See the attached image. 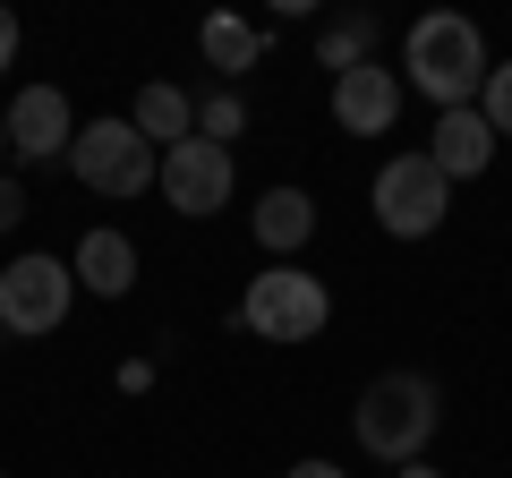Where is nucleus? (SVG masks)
I'll use <instances>...</instances> for the list:
<instances>
[{
	"label": "nucleus",
	"instance_id": "f257e3e1",
	"mask_svg": "<svg viewBox=\"0 0 512 478\" xmlns=\"http://www.w3.org/2000/svg\"><path fill=\"white\" fill-rule=\"evenodd\" d=\"M436 427H444V393H436V376H419V368H384V376H367L359 402H350V436H359V453L384 461V470H410V461H427Z\"/></svg>",
	"mask_w": 512,
	"mask_h": 478
},
{
	"label": "nucleus",
	"instance_id": "f03ea898",
	"mask_svg": "<svg viewBox=\"0 0 512 478\" xmlns=\"http://www.w3.org/2000/svg\"><path fill=\"white\" fill-rule=\"evenodd\" d=\"M487 35H478V18H461V9H427V18H410L402 35V86L427 94L436 111H470L478 86H487Z\"/></svg>",
	"mask_w": 512,
	"mask_h": 478
},
{
	"label": "nucleus",
	"instance_id": "7ed1b4c3",
	"mask_svg": "<svg viewBox=\"0 0 512 478\" xmlns=\"http://www.w3.org/2000/svg\"><path fill=\"white\" fill-rule=\"evenodd\" d=\"M231 325H248L256 342H316V333L333 325V291L325 274H308V265H265V274L248 282V299L231 308Z\"/></svg>",
	"mask_w": 512,
	"mask_h": 478
},
{
	"label": "nucleus",
	"instance_id": "20e7f679",
	"mask_svg": "<svg viewBox=\"0 0 512 478\" xmlns=\"http://www.w3.org/2000/svg\"><path fill=\"white\" fill-rule=\"evenodd\" d=\"M77 308V274L69 257L35 248V257H9L0 265V333H18V342H52Z\"/></svg>",
	"mask_w": 512,
	"mask_h": 478
},
{
	"label": "nucleus",
	"instance_id": "39448f33",
	"mask_svg": "<svg viewBox=\"0 0 512 478\" xmlns=\"http://www.w3.org/2000/svg\"><path fill=\"white\" fill-rule=\"evenodd\" d=\"M69 171L94 188V197L128 205V197H146L154 180H163V154L146 146V137L128 129V120H77V146H69Z\"/></svg>",
	"mask_w": 512,
	"mask_h": 478
},
{
	"label": "nucleus",
	"instance_id": "423d86ee",
	"mask_svg": "<svg viewBox=\"0 0 512 478\" xmlns=\"http://www.w3.org/2000/svg\"><path fill=\"white\" fill-rule=\"evenodd\" d=\"M367 205H376L384 239H436L444 214H453V180H444L427 154H393V163L367 180Z\"/></svg>",
	"mask_w": 512,
	"mask_h": 478
},
{
	"label": "nucleus",
	"instance_id": "0eeeda50",
	"mask_svg": "<svg viewBox=\"0 0 512 478\" xmlns=\"http://www.w3.org/2000/svg\"><path fill=\"white\" fill-rule=\"evenodd\" d=\"M163 205L171 214H188V222H205V214H222V205L239 197V163H231V146H205V137H188V146H171L163 154Z\"/></svg>",
	"mask_w": 512,
	"mask_h": 478
},
{
	"label": "nucleus",
	"instance_id": "6e6552de",
	"mask_svg": "<svg viewBox=\"0 0 512 478\" xmlns=\"http://www.w3.org/2000/svg\"><path fill=\"white\" fill-rule=\"evenodd\" d=\"M325 103H333V129H342V137H393V129H402L410 86H402V69H393V60H367V69L333 77Z\"/></svg>",
	"mask_w": 512,
	"mask_h": 478
},
{
	"label": "nucleus",
	"instance_id": "1a4fd4ad",
	"mask_svg": "<svg viewBox=\"0 0 512 478\" xmlns=\"http://www.w3.org/2000/svg\"><path fill=\"white\" fill-rule=\"evenodd\" d=\"M77 146V111L60 86H18L9 94V154L18 163H69Z\"/></svg>",
	"mask_w": 512,
	"mask_h": 478
},
{
	"label": "nucleus",
	"instance_id": "9d476101",
	"mask_svg": "<svg viewBox=\"0 0 512 478\" xmlns=\"http://www.w3.org/2000/svg\"><path fill=\"white\" fill-rule=\"evenodd\" d=\"M248 231H256V248H265L274 265H299V248L316 239V197H308V188H291V180L265 188V197L248 205Z\"/></svg>",
	"mask_w": 512,
	"mask_h": 478
},
{
	"label": "nucleus",
	"instance_id": "9b49d317",
	"mask_svg": "<svg viewBox=\"0 0 512 478\" xmlns=\"http://www.w3.org/2000/svg\"><path fill=\"white\" fill-rule=\"evenodd\" d=\"M69 274H77V291H94V299H128L137 291V239L103 222V231H86L69 248Z\"/></svg>",
	"mask_w": 512,
	"mask_h": 478
},
{
	"label": "nucleus",
	"instance_id": "f8f14e48",
	"mask_svg": "<svg viewBox=\"0 0 512 478\" xmlns=\"http://www.w3.org/2000/svg\"><path fill=\"white\" fill-rule=\"evenodd\" d=\"M495 146H504V137L487 129V120H478V103L470 111H436V137H427V163L444 171V180H478V171L495 163Z\"/></svg>",
	"mask_w": 512,
	"mask_h": 478
},
{
	"label": "nucleus",
	"instance_id": "ddd939ff",
	"mask_svg": "<svg viewBox=\"0 0 512 478\" xmlns=\"http://www.w3.org/2000/svg\"><path fill=\"white\" fill-rule=\"evenodd\" d=\"M197 52H205V69H214L222 86H239V77H248L256 60L274 52V26H256V18H239V9H214V18L197 26Z\"/></svg>",
	"mask_w": 512,
	"mask_h": 478
},
{
	"label": "nucleus",
	"instance_id": "4468645a",
	"mask_svg": "<svg viewBox=\"0 0 512 478\" xmlns=\"http://www.w3.org/2000/svg\"><path fill=\"white\" fill-rule=\"evenodd\" d=\"M128 129L146 137L154 154L188 146V137H197V94L171 86V77H154V86H137V103H128Z\"/></svg>",
	"mask_w": 512,
	"mask_h": 478
},
{
	"label": "nucleus",
	"instance_id": "2eb2a0df",
	"mask_svg": "<svg viewBox=\"0 0 512 478\" xmlns=\"http://www.w3.org/2000/svg\"><path fill=\"white\" fill-rule=\"evenodd\" d=\"M376 43H384V26L367 18V9H342V18H325V35H316V69L350 77V69H367V60H376Z\"/></svg>",
	"mask_w": 512,
	"mask_h": 478
},
{
	"label": "nucleus",
	"instance_id": "dca6fc26",
	"mask_svg": "<svg viewBox=\"0 0 512 478\" xmlns=\"http://www.w3.org/2000/svg\"><path fill=\"white\" fill-rule=\"evenodd\" d=\"M239 129H248V94H239V86H205L197 94V137H205V146H231Z\"/></svg>",
	"mask_w": 512,
	"mask_h": 478
},
{
	"label": "nucleus",
	"instance_id": "f3484780",
	"mask_svg": "<svg viewBox=\"0 0 512 478\" xmlns=\"http://www.w3.org/2000/svg\"><path fill=\"white\" fill-rule=\"evenodd\" d=\"M478 120H487L495 137H512V60L487 69V86H478Z\"/></svg>",
	"mask_w": 512,
	"mask_h": 478
},
{
	"label": "nucleus",
	"instance_id": "a211bd4d",
	"mask_svg": "<svg viewBox=\"0 0 512 478\" xmlns=\"http://www.w3.org/2000/svg\"><path fill=\"white\" fill-rule=\"evenodd\" d=\"M18 222H26V188H18V180H9V171H0V239L18 231Z\"/></svg>",
	"mask_w": 512,
	"mask_h": 478
},
{
	"label": "nucleus",
	"instance_id": "6ab92c4d",
	"mask_svg": "<svg viewBox=\"0 0 512 478\" xmlns=\"http://www.w3.org/2000/svg\"><path fill=\"white\" fill-rule=\"evenodd\" d=\"M18 69V9H0V77Z\"/></svg>",
	"mask_w": 512,
	"mask_h": 478
},
{
	"label": "nucleus",
	"instance_id": "aec40b11",
	"mask_svg": "<svg viewBox=\"0 0 512 478\" xmlns=\"http://www.w3.org/2000/svg\"><path fill=\"white\" fill-rule=\"evenodd\" d=\"M154 385V359H120V393H146Z\"/></svg>",
	"mask_w": 512,
	"mask_h": 478
},
{
	"label": "nucleus",
	"instance_id": "412c9836",
	"mask_svg": "<svg viewBox=\"0 0 512 478\" xmlns=\"http://www.w3.org/2000/svg\"><path fill=\"white\" fill-rule=\"evenodd\" d=\"M282 478H350V470H342V461H291Z\"/></svg>",
	"mask_w": 512,
	"mask_h": 478
},
{
	"label": "nucleus",
	"instance_id": "4be33fe9",
	"mask_svg": "<svg viewBox=\"0 0 512 478\" xmlns=\"http://www.w3.org/2000/svg\"><path fill=\"white\" fill-rule=\"evenodd\" d=\"M393 478H444V470H436V461H410V470H393Z\"/></svg>",
	"mask_w": 512,
	"mask_h": 478
},
{
	"label": "nucleus",
	"instance_id": "5701e85b",
	"mask_svg": "<svg viewBox=\"0 0 512 478\" xmlns=\"http://www.w3.org/2000/svg\"><path fill=\"white\" fill-rule=\"evenodd\" d=\"M0 163H9V103H0Z\"/></svg>",
	"mask_w": 512,
	"mask_h": 478
},
{
	"label": "nucleus",
	"instance_id": "b1692460",
	"mask_svg": "<svg viewBox=\"0 0 512 478\" xmlns=\"http://www.w3.org/2000/svg\"><path fill=\"white\" fill-rule=\"evenodd\" d=\"M0 350H9V333H0Z\"/></svg>",
	"mask_w": 512,
	"mask_h": 478
}]
</instances>
